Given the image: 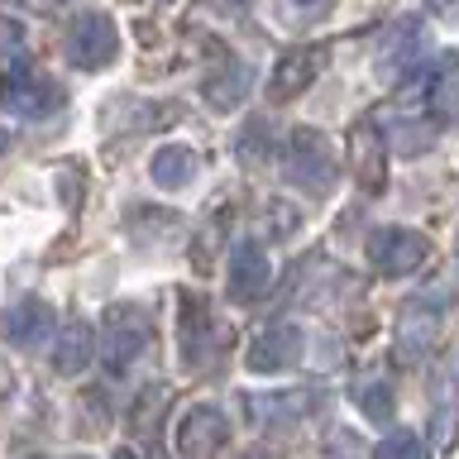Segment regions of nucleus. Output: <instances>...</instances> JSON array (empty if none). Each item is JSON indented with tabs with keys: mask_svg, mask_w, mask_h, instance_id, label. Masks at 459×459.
Listing matches in <instances>:
<instances>
[{
	"mask_svg": "<svg viewBox=\"0 0 459 459\" xmlns=\"http://www.w3.org/2000/svg\"><path fill=\"white\" fill-rule=\"evenodd\" d=\"M63 106V86L57 77H48L43 67L14 63L0 72V110L20 115V120H39V115H53Z\"/></svg>",
	"mask_w": 459,
	"mask_h": 459,
	"instance_id": "f257e3e1",
	"label": "nucleus"
},
{
	"mask_svg": "<svg viewBox=\"0 0 459 459\" xmlns=\"http://www.w3.org/2000/svg\"><path fill=\"white\" fill-rule=\"evenodd\" d=\"M153 344V316L134 307V301H120V307L106 311V325H100V354L106 364L120 373L134 359H143V350Z\"/></svg>",
	"mask_w": 459,
	"mask_h": 459,
	"instance_id": "f03ea898",
	"label": "nucleus"
},
{
	"mask_svg": "<svg viewBox=\"0 0 459 459\" xmlns=\"http://www.w3.org/2000/svg\"><path fill=\"white\" fill-rule=\"evenodd\" d=\"M282 178L311 196L330 192V182H335V149H330V139L321 129H297L292 134V143L282 153Z\"/></svg>",
	"mask_w": 459,
	"mask_h": 459,
	"instance_id": "7ed1b4c3",
	"label": "nucleus"
},
{
	"mask_svg": "<svg viewBox=\"0 0 459 459\" xmlns=\"http://www.w3.org/2000/svg\"><path fill=\"white\" fill-rule=\"evenodd\" d=\"M115 53H120V29H115L110 14L82 10L77 20L67 24V57L82 72H96V67L115 63Z\"/></svg>",
	"mask_w": 459,
	"mask_h": 459,
	"instance_id": "20e7f679",
	"label": "nucleus"
},
{
	"mask_svg": "<svg viewBox=\"0 0 459 459\" xmlns=\"http://www.w3.org/2000/svg\"><path fill=\"white\" fill-rule=\"evenodd\" d=\"M430 258L426 235H416L407 225H383L368 235V264L387 273V278H402V273H416Z\"/></svg>",
	"mask_w": 459,
	"mask_h": 459,
	"instance_id": "39448f33",
	"label": "nucleus"
},
{
	"mask_svg": "<svg viewBox=\"0 0 459 459\" xmlns=\"http://www.w3.org/2000/svg\"><path fill=\"white\" fill-rule=\"evenodd\" d=\"M230 445V421L221 407H186L178 421V455L182 459H215Z\"/></svg>",
	"mask_w": 459,
	"mask_h": 459,
	"instance_id": "423d86ee",
	"label": "nucleus"
},
{
	"mask_svg": "<svg viewBox=\"0 0 459 459\" xmlns=\"http://www.w3.org/2000/svg\"><path fill=\"white\" fill-rule=\"evenodd\" d=\"M225 344H230V330L211 316L206 301H186V311H182V359L186 364L211 368L225 354Z\"/></svg>",
	"mask_w": 459,
	"mask_h": 459,
	"instance_id": "0eeeda50",
	"label": "nucleus"
},
{
	"mask_svg": "<svg viewBox=\"0 0 459 459\" xmlns=\"http://www.w3.org/2000/svg\"><path fill=\"white\" fill-rule=\"evenodd\" d=\"M321 407H325V397L316 393V387H292V393H268V397L249 393L244 397V416H249L254 426H297Z\"/></svg>",
	"mask_w": 459,
	"mask_h": 459,
	"instance_id": "6e6552de",
	"label": "nucleus"
},
{
	"mask_svg": "<svg viewBox=\"0 0 459 459\" xmlns=\"http://www.w3.org/2000/svg\"><path fill=\"white\" fill-rule=\"evenodd\" d=\"M325 63H330V48H325V43H316V48H292L278 67H273V77H268V100H278V106H282V100L301 96L316 77H321Z\"/></svg>",
	"mask_w": 459,
	"mask_h": 459,
	"instance_id": "1a4fd4ad",
	"label": "nucleus"
},
{
	"mask_svg": "<svg viewBox=\"0 0 459 459\" xmlns=\"http://www.w3.org/2000/svg\"><path fill=\"white\" fill-rule=\"evenodd\" d=\"M53 307L43 297H20L14 307H5V316H0V335H5L10 344H20V350H34V344H48L53 335Z\"/></svg>",
	"mask_w": 459,
	"mask_h": 459,
	"instance_id": "9d476101",
	"label": "nucleus"
},
{
	"mask_svg": "<svg viewBox=\"0 0 459 459\" xmlns=\"http://www.w3.org/2000/svg\"><path fill=\"white\" fill-rule=\"evenodd\" d=\"M301 330L297 325H268L264 335H258L254 344H249V368L254 373H287L301 359Z\"/></svg>",
	"mask_w": 459,
	"mask_h": 459,
	"instance_id": "9b49d317",
	"label": "nucleus"
},
{
	"mask_svg": "<svg viewBox=\"0 0 459 459\" xmlns=\"http://www.w3.org/2000/svg\"><path fill=\"white\" fill-rule=\"evenodd\" d=\"M440 321H445V307L436 297H411L407 307H402V316H397V344L407 354L430 350L436 335H440Z\"/></svg>",
	"mask_w": 459,
	"mask_h": 459,
	"instance_id": "f8f14e48",
	"label": "nucleus"
},
{
	"mask_svg": "<svg viewBox=\"0 0 459 459\" xmlns=\"http://www.w3.org/2000/svg\"><path fill=\"white\" fill-rule=\"evenodd\" d=\"M273 287V264L258 244H239L230 254V297L235 301H258Z\"/></svg>",
	"mask_w": 459,
	"mask_h": 459,
	"instance_id": "ddd939ff",
	"label": "nucleus"
},
{
	"mask_svg": "<svg viewBox=\"0 0 459 459\" xmlns=\"http://www.w3.org/2000/svg\"><path fill=\"white\" fill-rule=\"evenodd\" d=\"M249 86H254V72L239 63V57H221L211 72H206V82H201V96L211 100L215 110H235L244 96H249Z\"/></svg>",
	"mask_w": 459,
	"mask_h": 459,
	"instance_id": "4468645a",
	"label": "nucleus"
},
{
	"mask_svg": "<svg viewBox=\"0 0 459 459\" xmlns=\"http://www.w3.org/2000/svg\"><path fill=\"white\" fill-rule=\"evenodd\" d=\"M350 149H354V172H359V186L364 192H378L383 186V129L364 120V125H354V134H350Z\"/></svg>",
	"mask_w": 459,
	"mask_h": 459,
	"instance_id": "2eb2a0df",
	"label": "nucleus"
},
{
	"mask_svg": "<svg viewBox=\"0 0 459 459\" xmlns=\"http://www.w3.org/2000/svg\"><path fill=\"white\" fill-rule=\"evenodd\" d=\"M96 354V335L86 321H72L63 325V335H57V350H53V368L57 373H82L86 364H91Z\"/></svg>",
	"mask_w": 459,
	"mask_h": 459,
	"instance_id": "dca6fc26",
	"label": "nucleus"
},
{
	"mask_svg": "<svg viewBox=\"0 0 459 459\" xmlns=\"http://www.w3.org/2000/svg\"><path fill=\"white\" fill-rule=\"evenodd\" d=\"M149 172H153V182L163 186V192H178V186H186V182L196 178V153L182 149V143H168V149L153 153Z\"/></svg>",
	"mask_w": 459,
	"mask_h": 459,
	"instance_id": "f3484780",
	"label": "nucleus"
},
{
	"mask_svg": "<svg viewBox=\"0 0 459 459\" xmlns=\"http://www.w3.org/2000/svg\"><path fill=\"white\" fill-rule=\"evenodd\" d=\"M354 402L364 407V416H373V421H393V411H397L393 387H387L383 378H364V383H354Z\"/></svg>",
	"mask_w": 459,
	"mask_h": 459,
	"instance_id": "a211bd4d",
	"label": "nucleus"
},
{
	"mask_svg": "<svg viewBox=\"0 0 459 459\" xmlns=\"http://www.w3.org/2000/svg\"><path fill=\"white\" fill-rule=\"evenodd\" d=\"M330 10H335V0H278V20H282L287 29L321 24Z\"/></svg>",
	"mask_w": 459,
	"mask_h": 459,
	"instance_id": "6ab92c4d",
	"label": "nucleus"
},
{
	"mask_svg": "<svg viewBox=\"0 0 459 459\" xmlns=\"http://www.w3.org/2000/svg\"><path fill=\"white\" fill-rule=\"evenodd\" d=\"M373 459H426V445H421V436H411V430H387Z\"/></svg>",
	"mask_w": 459,
	"mask_h": 459,
	"instance_id": "aec40b11",
	"label": "nucleus"
},
{
	"mask_svg": "<svg viewBox=\"0 0 459 459\" xmlns=\"http://www.w3.org/2000/svg\"><path fill=\"white\" fill-rule=\"evenodd\" d=\"M24 53V24L14 20H0V63H10V57Z\"/></svg>",
	"mask_w": 459,
	"mask_h": 459,
	"instance_id": "412c9836",
	"label": "nucleus"
},
{
	"mask_svg": "<svg viewBox=\"0 0 459 459\" xmlns=\"http://www.w3.org/2000/svg\"><path fill=\"white\" fill-rule=\"evenodd\" d=\"M430 14H440V20H459V0H426Z\"/></svg>",
	"mask_w": 459,
	"mask_h": 459,
	"instance_id": "4be33fe9",
	"label": "nucleus"
},
{
	"mask_svg": "<svg viewBox=\"0 0 459 459\" xmlns=\"http://www.w3.org/2000/svg\"><path fill=\"white\" fill-rule=\"evenodd\" d=\"M211 10H221V14H249L254 0H211Z\"/></svg>",
	"mask_w": 459,
	"mask_h": 459,
	"instance_id": "5701e85b",
	"label": "nucleus"
},
{
	"mask_svg": "<svg viewBox=\"0 0 459 459\" xmlns=\"http://www.w3.org/2000/svg\"><path fill=\"white\" fill-rule=\"evenodd\" d=\"M14 5H24V10H53L57 0H14Z\"/></svg>",
	"mask_w": 459,
	"mask_h": 459,
	"instance_id": "b1692460",
	"label": "nucleus"
},
{
	"mask_svg": "<svg viewBox=\"0 0 459 459\" xmlns=\"http://www.w3.org/2000/svg\"><path fill=\"white\" fill-rule=\"evenodd\" d=\"M239 459H278V455H268V450H249V455H239Z\"/></svg>",
	"mask_w": 459,
	"mask_h": 459,
	"instance_id": "393cba45",
	"label": "nucleus"
},
{
	"mask_svg": "<svg viewBox=\"0 0 459 459\" xmlns=\"http://www.w3.org/2000/svg\"><path fill=\"white\" fill-rule=\"evenodd\" d=\"M10 149V134H5V125H0V153H5Z\"/></svg>",
	"mask_w": 459,
	"mask_h": 459,
	"instance_id": "a878e982",
	"label": "nucleus"
},
{
	"mask_svg": "<svg viewBox=\"0 0 459 459\" xmlns=\"http://www.w3.org/2000/svg\"><path fill=\"white\" fill-rule=\"evenodd\" d=\"M110 459H139V455H134V450H115Z\"/></svg>",
	"mask_w": 459,
	"mask_h": 459,
	"instance_id": "bb28decb",
	"label": "nucleus"
},
{
	"mask_svg": "<svg viewBox=\"0 0 459 459\" xmlns=\"http://www.w3.org/2000/svg\"><path fill=\"white\" fill-rule=\"evenodd\" d=\"M77 459H86V455H77Z\"/></svg>",
	"mask_w": 459,
	"mask_h": 459,
	"instance_id": "cd10ccee",
	"label": "nucleus"
}]
</instances>
